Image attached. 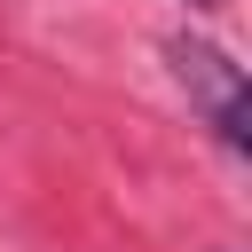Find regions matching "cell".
Instances as JSON below:
<instances>
[{
	"label": "cell",
	"mask_w": 252,
	"mask_h": 252,
	"mask_svg": "<svg viewBox=\"0 0 252 252\" xmlns=\"http://www.w3.org/2000/svg\"><path fill=\"white\" fill-rule=\"evenodd\" d=\"M189 8H213V0H189Z\"/></svg>",
	"instance_id": "7a4b0ae2"
},
{
	"label": "cell",
	"mask_w": 252,
	"mask_h": 252,
	"mask_svg": "<svg viewBox=\"0 0 252 252\" xmlns=\"http://www.w3.org/2000/svg\"><path fill=\"white\" fill-rule=\"evenodd\" d=\"M165 55H173V79L189 87V102L213 118V134H220L228 150H252V102H244V71H236V63H228L213 39H189V32H181Z\"/></svg>",
	"instance_id": "6da1fadb"
}]
</instances>
